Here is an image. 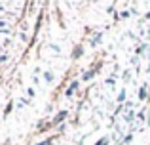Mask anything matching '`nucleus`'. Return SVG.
<instances>
[]
</instances>
